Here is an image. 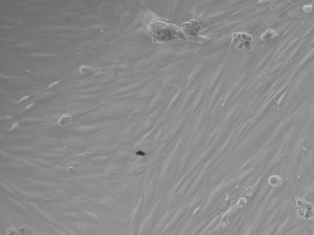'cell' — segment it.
Returning <instances> with one entry per match:
<instances>
[{"label":"cell","mask_w":314,"mask_h":235,"mask_svg":"<svg viewBox=\"0 0 314 235\" xmlns=\"http://www.w3.org/2000/svg\"><path fill=\"white\" fill-rule=\"evenodd\" d=\"M253 38L246 33H235L233 34L232 42L239 50H249L252 47Z\"/></svg>","instance_id":"7a4b0ae2"},{"label":"cell","mask_w":314,"mask_h":235,"mask_svg":"<svg viewBox=\"0 0 314 235\" xmlns=\"http://www.w3.org/2000/svg\"><path fill=\"white\" fill-rule=\"evenodd\" d=\"M152 37L159 42H165L176 39L182 31L177 26L163 20H155L148 27Z\"/></svg>","instance_id":"6da1fadb"},{"label":"cell","mask_w":314,"mask_h":235,"mask_svg":"<svg viewBox=\"0 0 314 235\" xmlns=\"http://www.w3.org/2000/svg\"><path fill=\"white\" fill-rule=\"evenodd\" d=\"M200 25L196 22H190L187 24L184 25V29L186 31L187 33L191 36H194L198 34L199 29H200Z\"/></svg>","instance_id":"3957f363"}]
</instances>
